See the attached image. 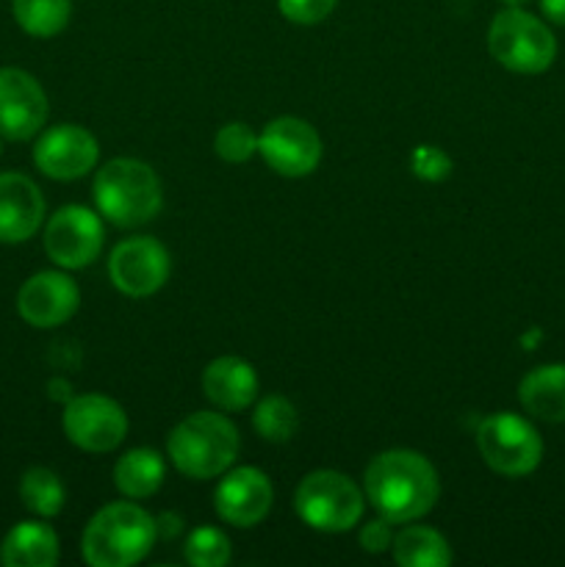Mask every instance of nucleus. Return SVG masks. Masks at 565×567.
Wrapping results in <instances>:
<instances>
[{
	"instance_id": "obj_1",
	"label": "nucleus",
	"mask_w": 565,
	"mask_h": 567,
	"mask_svg": "<svg viewBox=\"0 0 565 567\" xmlns=\"http://www.w3.org/2000/svg\"><path fill=\"white\" fill-rule=\"evenodd\" d=\"M366 502L391 524L424 518L441 496V480L430 460L413 449H388L377 454L363 474Z\"/></svg>"
},
{
	"instance_id": "obj_2",
	"label": "nucleus",
	"mask_w": 565,
	"mask_h": 567,
	"mask_svg": "<svg viewBox=\"0 0 565 567\" xmlns=\"http://www.w3.org/2000/svg\"><path fill=\"white\" fill-rule=\"evenodd\" d=\"M158 540L155 518L133 502L105 504L92 515L81 537L83 563L92 567H133Z\"/></svg>"
},
{
	"instance_id": "obj_3",
	"label": "nucleus",
	"mask_w": 565,
	"mask_h": 567,
	"mask_svg": "<svg viewBox=\"0 0 565 567\" xmlns=\"http://www.w3.org/2000/svg\"><path fill=\"white\" fill-rule=\"evenodd\" d=\"M97 214L114 227H142L164 208V188L150 164L138 158H111L92 183Z\"/></svg>"
},
{
	"instance_id": "obj_4",
	"label": "nucleus",
	"mask_w": 565,
	"mask_h": 567,
	"mask_svg": "<svg viewBox=\"0 0 565 567\" xmlns=\"http://www.w3.org/2000/svg\"><path fill=\"white\" fill-rule=\"evenodd\" d=\"M242 437L236 424L214 410H199L183 419L166 437V457L188 480H216L233 468Z\"/></svg>"
},
{
	"instance_id": "obj_5",
	"label": "nucleus",
	"mask_w": 565,
	"mask_h": 567,
	"mask_svg": "<svg viewBox=\"0 0 565 567\" xmlns=\"http://www.w3.org/2000/svg\"><path fill=\"white\" fill-rule=\"evenodd\" d=\"M487 50L504 70L541 75L557 59V39L552 28L524 6H504L487 28Z\"/></svg>"
},
{
	"instance_id": "obj_6",
	"label": "nucleus",
	"mask_w": 565,
	"mask_h": 567,
	"mask_svg": "<svg viewBox=\"0 0 565 567\" xmlns=\"http://www.w3.org/2000/svg\"><path fill=\"white\" fill-rule=\"evenodd\" d=\"M294 509L310 529L341 535L355 529L363 518L366 493L341 471L321 468L299 482L294 493Z\"/></svg>"
},
{
	"instance_id": "obj_7",
	"label": "nucleus",
	"mask_w": 565,
	"mask_h": 567,
	"mask_svg": "<svg viewBox=\"0 0 565 567\" xmlns=\"http://www.w3.org/2000/svg\"><path fill=\"white\" fill-rule=\"evenodd\" d=\"M476 449L496 474L530 476L543 460V441L535 426L515 413H493L476 426Z\"/></svg>"
},
{
	"instance_id": "obj_8",
	"label": "nucleus",
	"mask_w": 565,
	"mask_h": 567,
	"mask_svg": "<svg viewBox=\"0 0 565 567\" xmlns=\"http://www.w3.org/2000/svg\"><path fill=\"white\" fill-rule=\"evenodd\" d=\"M103 216L86 205H64L44 225V252L59 269H86L103 252Z\"/></svg>"
},
{
	"instance_id": "obj_9",
	"label": "nucleus",
	"mask_w": 565,
	"mask_h": 567,
	"mask_svg": "<svg viewBox=\"0 0 565 567\" xmlns=\"http://www.w3.org/2000/svg\"><path fill=\"white\" fill-rule=\"evenodd\" d=\"M61 426L72 446L89 454L114 452L127 435V413L103 393H81L64 404Z\"/></svg>"
},
{
	"instance_id": "obj_10",
	"label": "nucleus",
	"mask_w": 565,
	"mask_h": 567,
	"mask_svg": "<svg viewBox=\"0 0 565 567\" xmlns=\"http://www.w3.org/2000/svg\"><path fill=\"white\" fill-rule=\"evenodd\" d=\"M172 271L170 249L153 236H133L116 244L109 255V277L120 293L147 299L166 286Z\"/></svg>"
},
{
	"instance_id": "obj_11",
	"label": "nucleus",
	"mask_w": 565,
	"mask_h": 567,
	"mask_svg": "<svg viewBox=\"0 0 565 567\" xmlns=\"http://www.w3.org/2000/svg\"><path fill=\"white\" fill-rule=\"evenodd\" d=\"M258 153L275 175L308 177L321 164V136L299 116H277L260 131Z\"/></svg>"
},
{
	"instance_id": "obj_12",
	"label": "nucleus",
	"mask_w": 565,
	"mask_h": 567,
	"mask_svg": "<svg viewBox=\"0 0 565 567\" xmlns=\"http://www.w3.org/2000/svg\"><path fill=\"white\" fill-rule=\"evenodd\" d=\"M48 114L42 83L20 66H0V138L28 142L42 133Z\"/></svg>"
},
{
	"instance_id": "obj_13",
	"label": "nucleus",
	"mask_w": 565,
	"mask_h": 567,
	"mask_svg": "<svg viewBox=\"0 0 565 567\" xmlns=\"http://www.w3.org/2000/svg\"><path fill=\"white\" fill-rule=\"evenodd\" d=\"M100 161V144L86 127L72 125H53L39 133L33 144V164L50 181H78L89 175Z\"/></svg>"
},
{
	"instance_id": "obj_14",
	"label": "nucleus",
	"mask_w": 565,
	"mask_h": 567,
	"mask_svg": "<svg viewBox=\"0 0 565 567\" xmlns=\"http://www.w3.org/2000/svg\"><path fill=\"white\" fill-rule=\"evenodd\" d=\"M81 308V288L64 271H37L17 291V313L37 330L66 324Z\"/></svg>"
},
{
	"instance_id": "obj_15",
	"label": "nucleus",
	"mask_w": 565,
	"mask_h": 567,
	"mask_svg": "<svg viewBox=\"0 0 565 567\" xmlns=\"http://www.w3.org/2000/svg\"><path fill=\"white\" fill-rule=\"evenodd\" d=\"M271 502H275V491H271L269 476L253 465L225 471L214 493L216 515L236 529L258 526L269 515Z\"/></svg>"
},
{
	"instance_id": "obj_16",
	"label": "nucleus",
	"mask_w": 565,
	"mask_h": 567,
	"mask_svg": "<svg viewBox=\"0 0 565 567\" xmlns=\"http://www.w3.org/2000/svg\"><path fill=\"white\" fill-rule=\"evenodd\" d=\"M44 221V197L22 172H0V241L22 244Z\"/></svg>"
},
{
	"instance_id": "obj_17",
	"label": "nucleus",
	"mask_w": 565,
	"mask_h": 567,
	"mask_svg": "<svg viewBox=\"0 0 565 567\" xmlns=\"http://www.w3.org/2000/svg\"><path fill=\"white\" fill-rule=\"evenodd\" d=\"M205 399L222 413H238L258 402V374L253 363L236 354H225L205 365L203 371Z\"/></svg>"
},
{
	"instance_id": "obj_18",
	"label": "nucleus",
	"mask_w": 565,
	"mask_h": 567,
	"mask_svg": "<svg viewBox=\"0 0 565 567\" xmlns=\"http://www.w3.org/2000/svg\"><path fill=\"white\" fill-rule=\"evenodd\" d=\"M59 554V535L42 520H22L11 526L0 543V563L6 567H53Z\"/></svg>"
},
{
	"instance_id": "obj_19",
	"label": "nucleus",
	"mask_w": 565,
	"mask_h": 567,
	"mask_svg": "<svg viewBox=\"0 0 565 567\" xmlns=\"http://www.w3.org/2000/svg\"><path fill=\"white\" fill-rule=\"evenodd\" d=\"M518 402L535 419L565 424V363L532 369L518 385Z\"/></svg>"
},
{
	"instance_id": "obj_20",
	"label": "nucleus",
	"mask_w": 565,
	"mask_h": 567,
	"mask_svg": "<svg viewBox=\"0 0 565 567\" xmlns=\"http://www.w3.org/2000/svg\"><path fill=\"white\" fill-rule=\"evenodd\" d=\"M166 463L155 449H131L114 465V485L131 502L155 496L164 485Z\"/></svg>"
},
{
	"instance_id": "obj_21",
	"label": "nucleus",
	"mask_w": 565,
	"mask_h": 567,
	"mask_svg": "<svg viewBox=\"0 0 565 567\" xmlns=\"http://www.w3.org/2000/svg\"><path fill=\"white\" fill-rule=\"evenodd\" d=\"M393 563L399 567H449L452 548L446 537L430 526H404L393 537Z\"/></svg>"
},
{
	"instance_id": "obj_22",
	"label": "nucleus",
	"mask_w": 565,
	"mask_h": 567,
	"mask_svg": "<svg viewBox=\"0 0 565 567\" xmlns=\"http://www.w3.org/2000/svg\"><path fill=\"white\" fill-rule=\"evenodd\" d=\"M11 11L28 37L53 39L70 25L72 0H11Z\"/></svg>"
},
{
	"instance_id": "obj_23",
	"label": "nucleus",
	"mask_w": 565,
	"mask_h": 567,
	"mask_svg": "<svg viewBox=\"0 0 565 567\" xmlns=\"http://www.w3.org/2000/svg\"><path fill=\"white\" fill-rule=\"evenodd\" d=\"M20 502L37 518H55L64 509L66 502L64 482H61V476L55 471L33 465L20 480Z\"/></svg>"
},
{
	"instance_id": "obj_24",
	"label": "nucleus",
	"mask_w": 565,
	"mask_h": 567,
	"mask_svg": "<svg viewBox=\"0 0 565 567\" xmlns=\"http://www.w3.org/2000/svg\"><path fill=\"white\" fill-rule=\"evenodd\" d=\"M253 430L258 437L269 443H288L299 430V413L291 399L271 393L255 402L253 410Z\"/></svg>"
},
{
	"instance_id": "obj_25",
	"label": "nucleus",
	"mask_w": 565,
	"mask_h": 567,
	"mask_svg": "<svg viewBox=\"0 0 565 567\" xmlns=\"http://www.w3.org/2000/svg\"><path fill=\"white\" fill-rule=\"evenodd\" d=\"M186 563L192 567H225L233 557V546L227 535L216 526H199L186 537Z\"/></svg>"
},
{
	"instance_id": "obj_26",
	"label": "nucleus",
	"mask_w": 565,
	"mask_h": 567,
	"mask_svg": "<svg viewBox=\"0 0 565 567\" xmlns=\"http://www.w3.org/2000/svg\"><path fill=\"white\" fill-rule=\"evenodd\" d=\"M214 153L227 164H247L258 153V133L247 122H227L216 131Z\"/></svg>"
},
{
	"instance_id": "obj_27",
	"label": "nucleus",
	"mask_w": 565,
	"mask_h": 567,
	"mask_svg": "<svg viewBox=\"0 0 565 567\" xmlns=\"http://www.w3.org/2000/svg\"><path fill=\"white\" fill-rule=\"evenodd\" d=\"M410 172L427 183H441L452 175V158H449L441 147L421 144V147H415L413 155H410Z\"/></svg>"
},
{
	"instance_id": "obj_28",
	"label": "nucleus",
	"mask_w": 565,
	"mask_h": 567,
	"mask_svg": "<svg viewBox=\"0 0 565 567\" xmlns=\"http://www.w3.org/2000/svg\"><path fill=\"white\" fill-rule=\"evenodd\" d=\"M338 0H277V9L294 25H319L336 11Z\"/></svg>"
},
{
	"instance_id": "obj_29",
	"label": "nucleus",
	"mask_w": 565,
	"mask_h": 567,
	"mask_svg": "<svg viewBox=\"0 0 565 567\" xmlns=\"http://www.w3.org/2000/svg\"><path fill=\"white\" fill-rule=\"evenodd\" d=\"M393 537H397V535H393L391 520H386L380 515V518L363 524L358 540H360V548H363L366 554H386V551H391Z\"/></svg>"
},
{
	"instance_id": "obj_30",
	"label": "nucleus",
	"mask_w": 565,
	"mask_h": 567,
	"mask_svg": "<svg viewBox=\"0 0 565 567\" xmlns=\"http://www.w3.org/2000/svg\"><path fill=\"white\" fill-rule=\"evenodd\" d=\"M155 529H158V540L161 537H175V535H181V529H183V518L181 515H172V513H164V515H158V518H155Z\"/></svg>"
},
{
	"instance_id": "obj_31",
	"label": "nucleus",
	"mask_w": 565,
	"mask_h": 567,
	"mask_svg": "<svg viewBox=\"0 0 565 567\" xmlns=\"http://www.w3.org/2000/svg\"><path fill=\"white\" fill-rule=\"evenodd\" d=\"M541 11L554 25H565V0H541Z\"/></svg>"
},
{
	"instance_id": "obj_32",
	"label": "nucleus",
	"mask_w": 565,
	"mask_h": 567,
	"mask_svg": "<svg viewBox=\"0 0 565 567\" xmlns=\"http://www.w3.org/2000/svg\"><path fill=\"white\" fill-rule=\"evenodd\" d=\"M48 391H50V396H53V399H64V402H70V399H72L70 385H66L64 380H50Z\"/></svg>"
},
{
	"instance_id": "obj_33",
	"label": "nucleus",
	"mask_w": 565,
	"mask_h": 567,
	"mask_svg": "<svg viewBox=\"0 0 565 567\" xmlns=\"http://www.w3.org/2000/svg\"><path fill=\"white\" fill-rule=\"evenodd\" d=\"M502 3L504 6H526V3H530V0H502Z\"/></svg>"
},
{
	"instance_id": "obj_34",
	"label": "nucleus",
	"mask_w": 565,
	"mask_h": 567,
	"mask_svg": "<svg viewBox=\"0 0 565 567\" xmlns=\"http://www.w3.org/2000/svg\"><path fill=\"white\" fill-rule=\"evenodd\" d=\"M0 150H3V147H0Z\"/></svg>"
}]
</instances>
